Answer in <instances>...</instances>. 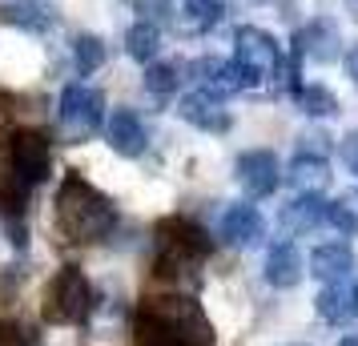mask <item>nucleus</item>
I'll return each mask as SVG.
<instances>
[{
	"label": "nucleus",
	"instance_id": "obj_32",
	"mask_svg": "<svg viewBox=\"0 0 358 346\" xmlns=\"http://www.w3.org/2000/svg\"><path fill=\"white\" fill-rule=\"evenodd\" d=\"M346 8H350V17L358 20V0H346Z\"/></svg>",
	"mask_w": 358,
	"mask_h": 346
},
{
	"label": "nucleus",
	"instance_id": "obj_19",
	"mask_svg": "<svg viewBox=\"0 0 358 346\" xmlns=\"http://www.w3.org/2000/svg\"><path fill=\"white\" fill-rule=\"evenodd\" d=\"M355 270V250L346 242H318L310 250V274L318 282H342Z\"/></svg>",
	"mask_w": 358,
	"mask_h": 346
},
{
	"label": "nucleus",
	"instance_id": "obj_18",
	"mask_svg": "<svg viewBox=\"0 0 358 346\" xmlns=\"http://www.w3.org/2000/svg\"><path fill=\"white\" fill-rule=\"evenodd\" d=\"M266 282L274 286V290H294L298 282H302V274H306V266H302V254H298V246L294 242H278V246H270V254H266Z\"/></svg>",
	"mask_w": 358,
	"mask_h": 346
},
{
	"label": "nucleus",
	"instance_id": "obj_5",
	"mask_svg": "<svg viewBox=\"0 0 358 346\" xmlns=\"http://www.w3.org/2000/svg\"><path fill=\"white\" fill-rule=\"evenodd\" d=\"M137 310L153 314L181 346H213V322L206 318L201 302L189 294H149Z\"/></svg>",
	"mask_w": 358,
	"mask_h": 346
},
{
	"label": "nucleus",
	"instance_id": "obj_17",
	"mask_svg": "<svg viewBox=\"0 0 358 346\" xmlns=\"http://www.w3.org/2000/svg\"><path fill=\"white\" fill-rule=\"evenodd\" d=\"M314 310H318V318H326V322L346 326L350 318H358V290L346 278L342 282H322V290H318V298H314Z\"/></svg>",
	"mask_w": 358,
	"mask_h": 346
},
{
	"label": "nucleus",
	"instance_id": "obj_15",
	"mask_svg": "<svg viewBox=\"0 0 358 346\" xmlns=\"http://www.w3.org/2000/svg\"><path fill=\"white\" fill-rule=\"evenodd\" d=\"M286 178H290L294 194L322 198L326 185H330V161H326V153H306V149H298V153L290 157V169H286Z\"/></svg>",
	"mask_w": 358,
	"mask_h": 346
},
{
	"label": "nucleus",
	"instance_id": "obj_23",
	"mask_svg": "<svg viewBox=\"0 0 358 346\" xmlns=\"http://www.w3.org/2000/svg\"><path fill=\"white\" fill-rule=\"evenodd\" d=\"M69 49H73V69H77L81 77H89V73H97V69L105 65V41L93 36V33H81Z\"/></svg>",
	"mask_w": 358,
	"mask_h": 346
},
{
	"label": "nucleus",
	"instance_id": "obj_11",
	"mask_svg": "<svg viewBox=\"0 0 358 346\" xmlns=\"http://www.w3.org/2000/svg\"><path fill=\"white\" fill-rule=\"evenodd\" d=\"M105 137H109L113 153H121V157H141L149 149V125L137 109H117L105 121Z\"/></svg>",
	"mask_w": 358,
	"mask_h": 346
},
{
	"label": "nucleus",
	"instance_id": "obj_2",
	"mask_svg": "<svg viewBox=\"0 0 358 346\" xmlns=\"http://www.w3.org/2000/svg\"><path fill=\"white\" fill-rule=\"evenodd\" d=\"M52 165V149L49 137L36 129H17L8 137V165H4V185H0V198L13 214H24V201L36 185L49 178Z\"/></svg>",
	"mask_w": 358,
	"mask_h": 346
},
{
	"label": "nucleus",
	"instance_id": "obj_7",
	"mask_svg": "<svg viewBox=\"0 0 358 346\" xmlns=\"http://www.w3.org/2000/svg\"><path fill=\"white\" fill-rule=\"evenodd\" d=\"M57 121H61L69 145L93 141L101 133V121H105V93L93 85H69L61 93V105H57Z\"/></svg>",
	"mask_w": 358,
	"mask_h": 346
},
{
	"label": "nucleus",
	"instance_id": "obj_27",
	"mask_svg": "<svg viewBox=\"0 0 358 346\" xmlns=\"http://www.w3.org/2000/svg\"><path fill=\"white\" fill-rule=\"evenodd\" d=\"M338 157H342V165H346V169L358 178V129H350L338 141Z\"/></svg>",
	"mask_w": 358,
	"mask_h": 346
},
{
	"label": "nucleus",
	"instance_id": "obj_21",
	"mask_svg": "<svg viewBox=\"0 0 358 346\" xmlns=\"http://www.w3.org/2000/svg\"><path fill=\"white\" fill-rule=\"evenodd\" d=\"M125 52H129L133 61L149 65V61L162 52V29H157L153 20H137V24H129V33H125Z\"/></svg>",
	"mask_w": 358,
	"mask_h": 346
},
{
	"label": "nucleus",
	"instance_id": "obj_4",
	"mask_svg": "<svg viewBox=\"0 0 358 346\" xmlns=\"http://www.w3.org/2000/svg\"><path fill=\"white\" fill-rule=\"evenodd\" d=\"M93 306H97V298H93V286H89L81 266H61L41 298L45 322H57V326H81L93 314Z\"/></svg>",
	"mask_w": 358,
	"mask_h": 346
},
{
	"label": "nucleus",
	"instance_id": "obj_6",
	"mask_svg": "<svg viewBox=\"0 0 358 346\" xmlns=\"http://www.w3.org/2000/svg\"><path fill=\"white\" fill-rule=\"evenodd\" d=\"M234 65L245 73V85H270L282 77V45L274 41V33H266L258 24H242L234 33Z\"/></svg>",
	"mask_w": 358,
	"mask_h": 346
},
{
	"label": "nucleus",
	"instance_id": "obj_3",
	"mask_svg": "<svg viewBox=\"0 0 358 346\" xmlns=\"http://www.w3.org/2000/svg\"><path fill=\"white\" fill-rule=\"evenodd\" d=\"M157 242H162V262H157L162 278H189L197 270V262H206L213 254L210 233L185 214L162 217L157 222Z\"/></svg>",
	"mask_w": 358,
	"mask_h": 346
},
{
	"label": "nucleus",
	"instance_id": "obj_29",
	"mask_svg": "<svg viewBox=\"0 0 358 346\" xmlns=\"http://www.w3.org/2000/svg\"><path fill=\"white\" fill-rule=\"evenodd\" d=\"M342 65H346V77H350L355 89H358V45H350V49L342 52Z\"/></svg>",
	"mask_w": 358,
	"mask_h": 346
},
{
	"label": "nucleus",
	"instance_id": "obj_14",
	"mask_svg": "<svg viewBox=\"0 0 358 346\" xmlns=\"http://www.w3.org/2000/svg\"><path fill=\"white\" fill-rule=\"evenodd\" d=\"M217 233L226 238L229 246H258L262 233H266V222H262V214L254 210V206H245V201H238V206H226L222 210V222H217Z\"/></svg>",
	"mask_w": 358,
	"mask_h": 346
},
{
	"label": "nucleus",
	"instance_id": "obj_8",
	"mask_svg": "<svg viewBox=\"0 0 358 346\" xmlns=\"http://www.w3.org/2000/svg\"><path fill=\"white\" fill-rule=\"evenodd\" d=\"M234 173H238V185H242V194L250 201L270 198L278 182H282V165H278L274 149H245L238 165H234Z\"/></svg>",
	"mask_w": 358,
	"mask_h": 346
},
{
	"label": "nucleus",
	"instance_id": "obj_31",
	"mask_svg": "<svg viewBox=\"0 0 358 346\" xmlns=\"http://www.w3.org/2000/svg\"><path fill=\"white\" fill-rule=\"evenodd\" d=\"M338 346H358V334H346V338H342Z\"/></svg>",
	"mask_w": 358,
	"mask_h": 346
},
{
	"label": "nucleus",
	"instance_id": "obj_30",
	"mask_svg": "<svg viewBox=\"0 0 358 346\" xmlns=\"http://www.w3.org/2000/svg\"><path fill=\"white\" fill-rule=\"evenodd\" d=\"M0 346H29L20 338V330H0Z\"/></svg>",
	"mask_w": 358,
	"mask_h": 346
},
{
	"label": "nucleus",
	"instance_id": "obj_20",
	"mask_svg": "<svg viewBox=\"0 0 358 346\" xmlns=\"http://www.w3.org/2000/svg\"><path fill=\"white\" fill-rule=\"evenodd\" d=\"M318 222H326V201L322 198H310V194H298L290 206H282L278 214V226L286 238H298V233H310Z\"/></svg>",
	"mask_w": 358,
	"mask_h": 346
},
{
	"label": "nucleus",
	"instance_id": "obj_1",
	"mask_svg": "<svg viewBox=\"0 0 358 346\" xmlns=\"http://www.w3.org/2000/svg\"><path fill=\"white\" fill-rule=\"evenodd\" d=\"M57 226L69 242L93 246L101 238H109V230L117 226V210L97 185L85 182L77 169H69V178L57 189Z\"/></svg>",
	"mask_w": 358,
	"mask_h": 346
},
{
	"label": "nucleus",
	"instance_id": "obj_13",
	"mask_svg": "<svg viewBox=\"0 0 358 346\" xmlns=\"http://www.w3.org/2000/svg\"><path fill=\"white\" fill-rule=\"evenodd\" d=\"M165 13L181 36H201L222 20V0H169Z\"/></svg>",
	"mask_w": 358,
	"mask_h": 346
},
{
	"label": "nucleus",
	"instance_id": "obj_12",
	"mask_svg": "<svg viewBox=\"0 0 358 346\" xmlns=\"http://www.w3.org/2000/svg\"><path fill=\"white\" fill-rule=\"evenodd\" d=\"M178 113H181L185 125H194V129H201V133H229L226 101L210 97V93H201V89H194V93H185V97H181Z\"/></svg>",
	"mask_w": 358,
	"mask_h": 346
},
{
	"label": "nucleus",
	"instance_id": "obj_24",
	"mask_svg": "<svg viewBox=\"0 0 358 346\" xmlns=\"http://www.w3.org/2000/svg\"><path fill=\"white\" fill-rule=\"evenodd\" d=\"M133 346H181V343L153 318V314L137 310L133 314Z\"/></svg>",
	"mask_w": 358,
	"mask_h": 346
},
{
	"label": "nucleus",
	"instance_id": "obj_28",
	"mask_svg": "<svg viewBox=\"0 0 358 346\" xmlns=\"http://www.w3.org/2000/svg\"><path fill=\"white\" fill-rule=\"evenodd\" d=\"M133 13H141L145 20H153V17H162L165 8H169V0H125Z\"/></svg>",
	"mask_w": 358,
	"mask_h": 346
},
{
	"label": "nucleus",
	"instance_id": "obj_25",
	"mask_svg": "<svg viewBox=\"0 0 358 346\" xmlns=\"http://www.w3.org/2000/svg\"><path fill=\"white\" fill-rule=\"evenodd\" d=\"M326 222L342 233H358V189H346L326 206Z\"/></svg>",
	"mask_w": 358,
	"mask_h": 346
},
{
	"label": "nucleus",
	"instance_id": "obj_16",
	"mask_svg": "<svg viewBox=\"0 0 358 346\" xmlns=\"http://www.w3.org/2000/svg\"><path fill=\"white\" fill-rule=\"evenodd\" d=\"M0 17L8 20L13 29H20V33H52L57 29V20H61V13L52 8L49 0H8L4 8H0Z\"/></svg>",
	"mask_w": 358,
	"mask_h": 346
},
{
	"label": "nucleus",
	"instance_id": "obj_22",
	"mask_svg": "<svg viewBox=\"0 0 358 346\" xmlns=\"http://www.w3.org/2000/svg\"><path fill=\"white\" fill-rule=\"evenodd\" d=\"M178 85H181V65H173V61H149L145 93L153 101H169L173 93H178Z\"/></svg>",
	"mask_w": 358,
	"mask_h": 346
},
{
	"label": "nucleus",
	"instance_id": "obj_33",
	"mask_svg": "<svg viewBox=\"0 0 358 346\" xmlns=\"http://www.w3.org/2000/svg\"><path fill=\"white\" fill-rule=\"evenodd\" d=\"M282 346H306V343H282Z\"/></svg>",
	"mask_w": 358,
	"mask_h": 346
},
{
	"label": "nucleus",
	"instance_id": "obj_9",
	"mask_svg": "<svg viewBox=\"0 0 358 346\" xmlns=\"http://www.w3.org/2000/svg\"><path fill=\"white\" fill-rule=\"evenodd\" d=\"M189 73H194L197 89L210 93V97H217V101H226V97H234V93L250 89V85H245V73L234 65V61H226V57H201V61L189 65Z\"/></svg>",
	"mask_w": 358,
	"mask_h": 346
},
{
	"label": "nucleus",
	"instance_id": "obj_10",
	"mask_svg": "<svg viewBox=\"0 0 358 346\" xmlns=\"http://www.w3.org/2000/svg\"><path fill=\"white\" fill-rule=\"evenodd\" d=\"M298 57H310L318 65H330V61H342V33L330 17H314L310 24L298 29Z\"/></svg>",
	"mask_w": 358,
	"mask_h": 346
},
{
	"label": "nucleus",
	"instance_id": "obj_26",
	"mask_svg": "<svg viewBox=\"0 0 358 346\" xmlns=\"http://www.w3.org/2000/svg\"><path fill=\"white\" fill-rule=\"evenodd\" d=\"M298 109L306 117H334L338 113V97L326 85H306V89H298Z\"/></svg>",
	"mask_w": 358,
	"mask_h": 346
}]
</instances>
